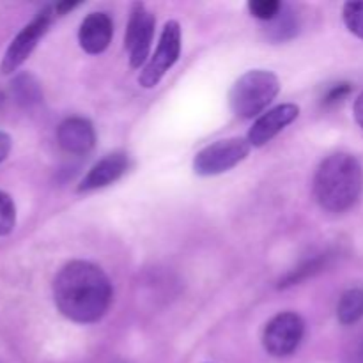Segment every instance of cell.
I'll return each mask as SVG.
<instances>
[{
  "label": "cell",
  "instance_id": "6",
  "mask_svg": "<svg viewBox=\"0 0 363 363\" xmlns=\"http://www.w3.org/2000/svg\"><path fill=\"white\" fill-rule=\"evenodd\" d=\"M305 333V323L294 312H282L266 325L262 333L264 350L272 357H289L298 350Z\"/></svg>",
  "mask_w": 363,
  "mask_h": 363
},
{
  "label": "cell",
  "instance_id": "7",
  "mask_svg": "<svg viewBox=\"0 0 363 363\" xmlns=\"http://www.w3.org/2000/svg\"><path fill=\"white\" fill-rule=\"evenodd\" d=\"M53 14H55L53 7H45V9L35 14V18L30 23L21 28V32L13 39L6 55H4L2 64H0L2 73H13L28 59L32 50L38 46L39 39L48 30L50 23L53 20Z\"/></svg>",
  "mask_w": 363,
  "mask_h": 363
},
{
  "label": "cell",
  "instance_id": "21",
  "mask_svg": "<svg viewBox=\"0 0 363 363\" xmlns=\"http://www.w3.org/2000/svg\"><path fill=\"white\" fill-rule=\"evenodd\" d=\"M362 363H363V351H362Z\"/></svg>",
  "mask_w": 363,
  "mask_h": 363
},
{
  "label": "cell",
  "instance_id": "13",
  "mask_svg": "<svg viewBox=\"0 0 363 363\" xmlns=\"http://www.w3.org/2000/svg\"><path fill=\"white\" fill-rule=\"evenodd\" d=\"M337 318L342 325H353L363 318V291L351 289L342 294L337 307Z\"/></svg>",
  "mask_w": 363,
  "mask_h": 363
},
{
  "label": "cell",
  "instance_id": "4",
  "mask_svg": "<svg viewBox=\"0 0 363 363\" xmlns=\"http://www.w3.org/2000/svg\"><path fill=\"white\" fill-rule=\"evenodd\" d=\"M250 142L248 138H225L208 145L197 152L194 160L195 174L202 177L218 176L240 165L250 155Z\"/></svg>",
  "mask_w": 363,
  "mask_h": 363
},
{
  "label": "cell",
  "instance_id": "20",
  "mask_svg": "<svg viewBox=\"0 0 363 363\" xmlns=\"http://www.w3.org/2000/svg\"><path fill=\"white\" fill-rule=\"evenodd\" d=\"M354 119H357V123L360 124V128L363 130V92L358 96L357 101H354Z\"/></svg>",
  "mask_w": 363,
  "mask_h": 363
},
{
  "label": "cell",
  "instance_id": "16",
  "mask_svg": "<svg viewBox=\"0 0 363 363\" xmlns=\"http://www.w3.org/2000/svg\"><path fill=\"white\" fill-rule=\"evenodd\" d=\"M342 16L350 32L363 39V2H347L344 6Z\"/></svg>",
  "mask_w": 363,
  "mask_h": 363
},
{
  "label": "cell",
  "instance_id": "3",
  "mask_svg": "<svg viewBox=\"0 0 363 363\" xmlns=\"http://www.w3.org/2000/svg\"><path fill=\"white\" fill-rule=\"evenodd\" d=\"M279 92L280 80L275 73L266 69L247 71L230 89V108L240 119H252L268 108Z\"/></svg>",
  "mask_w": 363,
  "mask_h": 363
},
{
  "label": "cell",
  "instance_id": "11",
  "mask_svg": "<svg viewBox=\"0 0 363 363\" xmlns=\"http://www.w3.org/2000/svg\"><path fill=\"white\" fill-rule=\"evenodd\" d=\"M128 167H130V160L124 152H112L106 155L105 158L99 160L94 167L87 172V176L82 179L78 191H94L99 188H105L108 184L116 183L117 179L126 174Z\"/></svg>",
  "mask_w": 363,
  "mask_h": 363
},
{
  "label": "cell",
  "instance_id": "15",
  "mask_svg": "<svg viewBox=\"0 0 363 363\" xmlns=\"http://www.w3.org/2000/svg\"><path fill=\"white\" fill-rule=\"evenodd\" d=\"M252 16L262 21H273L284 9V4L279 0H252L248 2Z\"/></svg>",
  "mask_w": 363,
  "mask_h": 363
},
{
  "label": "cell",
  "instance_id": "10",
  "mask_svg": "<svg viewBox=\"0 0 363 363\" xmlns=\"http://www.w3.org/2000/svg\"><path fill=\"white\" fill-rule=\"evenodd\" d=\"M59 145L69 155H87L96 144V133L91 121L84 117H69L57 128Z\"/></svg>",
  "mask_w": 363,
  "mask_h": 363
},
{
  "label": "cell",
  "instance_id": "18",
  "mask_svg": "<svg viewBox=\"0 0 363 363\" xmlns=\"http://www.w3.org/2000/svg\"><path fill=\"white\" fill-rule=\"evenodd\" d=\"M350 92H351V85L350 84L333 85V87L328 91V94H326L325 103H326V105H333V103H337V101H342V99L346 98Z\"/></svg>",
  "mask_w": 363,
  "mask_h": 363
},
{
  "label": "cell",
  "instance_id": "9",
  "mask_svg": "<svg viewBox=\"0 0 363 363\" xmlns=\"http://www.w3.org/2000/svg\"><path fill=\"white\" fill-rule=\"evenodd\" d=\"M298 116H300V106L294 103H284V105L268 110L255 121L252 130L248 131V142L252 147H262L273 137H277L284 128L296 121Z\"/></svg>",
  "mask_w": 363,
  "mask_h": 363
},
{
  "label": "cell",
  "instance_id": "19",
  "mask_svg": "<svg viewBox=\"0 0 363 363\" xmlns=\"http://www.w3.org/2000/svg\"><path fill=\"white\" fill-rule=\"evenodd\" d=\"M11 151V137L4 131H0V163L9 156Z\"/></svg>",
  "mask_w": 363,
  "mask_h": 363
},
{
  "label": "cell",
  "instance_id": "12",
  "mask_svg": "<svg viewBox=\"0 0 363 363\" xmlns=\"http://www.w3.org/2000/svg\"><path fill=\"white\" fill-rule=\"evenodd\" d=\"M113 35L112 18L106 13H91L80 25L78 43L91 55H98L108 48Z\"/></svg>",
  "mask_w": 363,
  "mask_h": 363
},
{
  "label": "cell",
  "instance_id": "14",
  "mask_svg": "<svg viewBox=\"0 0 363 363\" xmlns=\"http://www.w3.org/2000/svg\"><path fill=\"white\" fill-rule=\"evenodd\" d=\"M13 89L18 103H21V105H32V103L39 101V98H41L38 84H35V80L30 74H21V77H18L14 80Z\"/></svg>",
  "mask_w": 363,
  "mask_h": 363
},
{
  "label": "cell",
  "instance_id": "5",
  "mask_svg": "<svg viewBox=\"0 0 363 363\" xmlns=\"http://www.w3.org/2000/svg\"><path fill=\"white\" fill-rule=\"evenodd\" d=\"M181 53V27L177 21H167L160 35L158 48L155 55L149 59L145 67L138 77V84L144 89H152L160 84L167 71L177 62Z\"/></svg>",
  "mask_w": 363,
  "mask_h": 363
},
{
  "label": "cell",
  "instance_id": "2",
  "mask_svg": "<svg viewBox=\"0 0 363 363\" xmlns=\"http://www.w3.org/2000/svg\"><path fill=\"white\" fill-rule=\"evenodd\" d=\"M362 188V165L346 152L328 156L315 170L314 197L330 213L347 211L360 199Z\"/></svg>",
  "mask_w": 363,
  "mask_h": 363
},
{
  "label": "cell",
  "instance_id": "8",
  "mask_svg": "<svg viewBox=\"0 0 363 363\" xmlns=\"http://www.w3.org/2000/svg\"><path fill=\"white\" fill-rule=\"evenodd\" d=\"M155 16L149 13L144 4H133L126 28V50L131 67H140L147 60L152 34H155Z\"/></svg>",
  "mask_w": 363,
  "mask_h": 363
},
{
  "label": "cell",
  "instance_id": "1",
  "mask_svg": "<svg viewBox=\"0 0 363 363\" xmlns=\"http://www.w3.org/2000/svg\"><path fill=\"white\" fill-rule=\"evenodd\" d=\"M112 284L99 266L73 261L53 280V300L64 318L80 325L99 321L112 303Z\"/></svg>",
  "mask_w": 363,
  "mask_h": 363
},
{
  "label": "cell",
  "instance_id": "17",
  "mask_svg": "<svg viewBox=\"0 0 363 363\" xmlns=\"http://www.w3.org/2000/svg\"><path fill=\"white\" fill-rule=\"evenodd\" d=\"M16 223V208L13 199L0 191V236H7Z\"/></svg>",
  "mask_w": 363,
  "mask_h": 363
}]
</instances>
